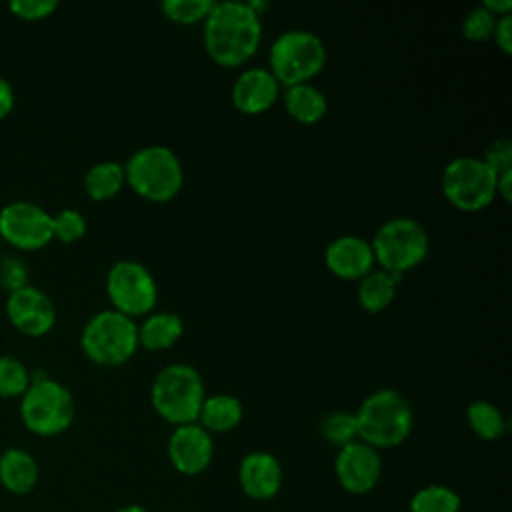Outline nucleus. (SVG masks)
Masks as SVG:
<instances>
[{"mask_svg":"<svg viewBox=\"0 0 512 512\" xmlns=\"http://www.w3.org/2000/svg\"><path fill=\"white\" fill-rule=\"evenodd\" d=\"M14 108V88L12 84L0 76V120H4Z\"/></svg>","mask_w":512,"mask_h":512,"instance_id":"obj_35","label":"nucleus"},{"mask_svg":"<svg viewBox=\"0 0 512 512\" xmlns=\"http://www.w3.org/2000/svg\"><path fill=\"white\" fill-rule=\"evenodd\" d=\"M86 234V218L74 210L64 208L52 214V240H60L64 244H72Z\"/></svg>","mask_w":512,"mask_h":512,"instance_id":"obj_29","label":"nucleus"},{"mask_svg":"<svg viewBox=\"0 0 512 512\" xmlns=\"http://www.w3.org/2000/svg\"><path fill=\"white\" fill-rule=\"evenodd\" d=\"M496 178L482 158L460 156L442 172V194L462 212H480L496 198Z\"/></svg>","mask_w":512,"mask_h":512,"instance_id":"obj_9","label":"nucleus"},{"mask_svg":"<svg viewBox=\"0 0 512 512\" xmlns=\"http://www.w3.org/2000/svg\"><path fill=\"white\" fill-rule=\"evenodd\" d=\"M242 404L236 396L232 394H212L206 396L202 406H200V414H198V424L206 430V432H230L234 430L240 422H242Z\"/></svg>","mask_w":512,"mask_h":512,"instance_id":"obj_19","label":"nucleus"},{"mask_svg":"<svg viewBox=\"0 0 512 512\" xmlns=\"http://www.w3.org/2000/svg\"><path fill=\"white\" fill-rule=\"evenodd\" d=\"M76 416L72 392L44 372H30V386L20 396L22 424L36 436H58Z\"/></svg>","mask_w":512,"mask_h":512,"instance_id":"obj_3","label":"nucleus"},{"mask_svg":"<svg viewBox=\"0 0 512 512\" xmlns=\"http://www.w3.org/2000/svg\"><path fill=\"white\" fill-rule=\"evenodd\" d=\"M466 420H468L470 430L480 440H486V442L498 440L506 432V420H504L500 408H496L488 400L470 402L466 408Z\"/></svg>","mask_w":512,"mask_h":512,"instance_id":"obj_24","label":"nucleus"},{"mask_svg":"<svg viewBox=\"0 0 512 512\" xmlns=\"http://www.w3.org/2000/svg\"><path fill=\"white\" fill-rule=\"evenodd\" d=\"M282 466L278 458L264 450L248 452L238 466V482L242 492L252 500H270L282 488Z\"/></svg>","mask_w":512,"mask_h":512,"instance_id":"obj_15","label":"nucleus"},{"mask_svg":"<svg viewBox=\"0 0 512 512\" xmlns=\"http://www.w3.org/2000/svg\"><path fill=\"white\" fill-rule=\"evenodd\" d=\"M114 512H148V510L144 506H140V504H126V506L116 508Z\"/></svg>","mask_w":512,"mask_h":512,"instance_id":"obj_38","label":"nucleus"},{"mask_svg":"<svg viewBox=\"0 0 512 512\" xmlns=\"http://www.w3.org/2000/svg\"><path fill=\"white\" fill-rule=\"evenodd\" d=\"M162 12L170 22L176 24H198L204 22L214 8L212 0H166L162 2Z\"/></svg>","mask_w":512,"mask_h":512,"instance_id":"obj_28","label":"nucleus"},{"mask_svg":"<svg viewBox=\"0 0 512 512\" xmlns=\"http://www.w3.org/2000/svg\"><path fill=\"white\" fill-rule=\"evenodd\" d=\"M284 106L288 114L300 124H316L324 118L328 110L324 92L312 84H298V86L286 88Z\"/></svg>","mask_w":512,"mask_h":512,"instance_id":"obj_21","label":"nucleus"},{"mask_svg":"<svg viewBox=\"0 0 512 512\" xmlns=\"http://www.w3.org/2000/svg\"><path fill=\"white\" fill-rule=\"evenodd\" d=\"M270 74L284 88L308 84L326 64L322 40L308 30H286L270 48Z\"/></svg>","mask_w":512,"mask_h":512,"instance_id":"obj_8","label":"nucleus"},{"mask_svg":"<svg viewBox=\"0 0 512 512\" xmlns=\"http://www.w3.org/2000/svg\"><path fill=\"white\" fill-rule=\"evenodd\" d=\"M106 294L112 310L136 318L148 316L158 300V286L150 270L134 260L116 262L106 276Z\"/></svg>","mask_w":512,"mask_h":512,"instance_id":"obj_10","label":"nucleus"},{"mask_svg":"<svg viewBox=\"0 0 512 512\" xmlns=\"http://www.w3.org/2000/svg\"><path fill=\"white\" fill-rule=\"evenodd\" d=\"M206 54L224 68L248 62L262 42L260 16L248 2H214L204 20Z\"/></svg>","mask_w":512,"mask_h":512,"instance_id":"obj_1","label":"nucleus"},{"mask_svg":"<svg viewBox=\"0 0 512 512\" xmlns=\"http://www.w3.org/2000/svg\"><path fill=\"white\" fill-rule=\"evenodd\" d=\"M0 240L18 250H40L52 242V214L30 200L0 208Z\"/></svg>","mask_w":512,"mask_h":512,"instance_id":"obj_11","label":"nucleus"},{"mask_svg":"<svg viewBox=\"0 0 512 512\" xmlns=\"http://www.w3.org/2000/svg\"><path fill=\"white\" fill-rule=\"evenodd\" d=\"M496 16H492L482 4L472 8L468 12V16L462 22V34L464 38H468L470 42H484L488 38H492L494 34V26H496Z\"/></svg>","mask_w":512,"mask_h":512,"instance_id":"obj_30","label":"nucleus"},{"mask_svg":"<svg viewBox=\"0 0 512 512\" xmlns=\"http://www.w3.org/2000/svg\"><path fill=\"white\" fill-rule=\"evenodd\" d=\"M80 346L88 360L98 366H120L128 362L138 348V324L116 312L102 310L82 328Z\"/></svg>","mask_w":512,"mask_h":512,"instance_id":"obj_7","label":"nucleus"},{"mask_svg":"<svg viewBox=\"0 0 512 512\" xmlns=\"http://www.w3.org/2000/svg\"><path fill=\"white\" fill-rule=\"evenodd\" d=\"M58 8L56 0H12L8 10L26 22H38L48 18Z\"/></svg>","mask_w":512,"mask_h":512,"instance_id":"obj_32","label":"nucleus"},{"mask_svg":"<svg viewBox=\"0 0 512 512\" xmlns=\"http://www.w3.org/2000/svg\"><path fill=\"white\" fill-rule=\"evenodd\" d=\"M230 96L236 110L248 116H256L276 104L280 96V84L268 68H248L236 78Z\"/></svg>","mask_w":512,"mask_h":512,"instance_id":"obj_17","label":"nucleus"},{"mask_svg":"<svg viewBox=\"0 0 512 512\" xmlns=\"http://www.w3.org/2000/svg\"><path fill=\"white\" fill-rule=\"evenodd\" d=\"M334 472L338 484L348 494H368L376 488L382 476V458L376 448L364 444L362 440H354L342 448H338L334 460Z\"/></svg>","mask_w":512,"mask_h":512,"instance_id":"obj_12","label":"nucleus"},{"mask_svg":"<svg viewBox=\"0 0 512 512\" xmlns=\"http://www.w3.org/2000/svg\"><path fill=\"white\" fill-rule=\"evenodd\" d=\"M322 434L324 438L336 446L342 448L354 440H358V426H356V416L354 412H346V410H336L330 412L324 420H322Z\"/></svg>","mask_w":512,"mask_h":512,"instance_id":"obj_27","label":"nucleus"},{"mask_svg":"<svg viewBox=\"0 0 512 512\" xmlns=\"http://www.w3.org/2000/svg\"><path fill=\"white\" fill-rule=\"evenodd\" d=\"M354 416L358 440L376 450L400 446L414 426L410 402L394 388H382L366 396Z\"/></svg>","mask_w":512,"mask_h":512,"instance_id":"obj_2","label":"nucleus"},{"mask_svg":"<svg viewBox=\"0 0 512 512\" xmlns=\"http://www.w3.org/2000/svg\"><path fill=\"white\" fill-rule=\"evenodd\" d=\"M28 264L16 256H2L0 258V286L6 292H14L22 286H28L30 282Z\"/></svg>","mask_w":512,"mask_h":512,"instance_id":"obj_31","label":"nucleus"},{"mask_svg":"<svg viewBox=\"0 0 512 512\" xmlns=\"http://www.w3.org/2000/svg\"><path fill=\"white\" fill-rule=\"evenodd\" d=\"M166 452L176 472L184 476H198L212 464V434L206 432L198 422L176 426L168 438Z\"/></svg>","mask_w":512,"mask_h":512,"instance_id":"obj_14","label":"nucleus"},{"mask_svg":"<svg viewBox=\"0 0 512 512\" xmlns=\"http://www.w3.org/2000/svg\"><path fill=\"white\" fill-rule=\"evenodd\" d=\"M398 280L400 276L388 274L384 270L368 272L364 278H360V284H358L360 306L370 314H378L386 310L396 296Z\"/></svg>","mask_w":512,"mask_h":512,"instance_id":"obj_22","label":"nucleus"},{"mask_svg":"<svg viewBox=\"0 0 512 512\" xmlns=\"http://www.w3.org/2000/svg\"><path fill=\"white\" fill-rule=\"evenodd\" d=\"M124 184V166L118 162H98L84 174V190L94 202L114 198Z\"/></svg>","mask_w":512,"mask_h":512,"instance_id":"obj_23","label":"nucleus"},{"mask_svg":"<svg viewBox=\"0 0 512 512\" xmlns=\"http://www.w3.org/2000/svg\"><path fill=\"white\" fill-rule=\"evenodd\" d=\"M124 178L148 202H168L184 184L182 164L166 146H144L136 150L124 164Z\"/></svg>","mask_w":512,"mask_h":512,"instance_id":"obj_5","label":"nucleus"},{"mask_svg":"<svg viewBox=\"0 0 512 512\" xmlns=\"http://www.w3.org/2000/svg\"><path fill=\"white\" fill-rule=\"evenodd\" d=\"M410 512H460L462 498L444 484H428L414 492L408 504Z\"/></svg>","mask_w":512,"mask_h":512,"instance_id":"obj_25","label":"nucleus"},{"mask_svg":"<svg viewBox=\"0 0 512 512\" xmlns=\"http://www.w3.org/2000/svg\"><path fill=\"white\" fill-rule=\"evenodd\" d=\"M374 262L380 270L402 276L404 272L416 268L428 256L430 240L426 228L408 216H398L386 220L370 240Z\"/></svg>","mask_w":512,"mask_h":512,"instance_id":"obj_6","label":"nucleus"},{"mask_svg":"<svg viewBox=\"0 0 512 512\" xmlns=\"http://www.w3.org/2000/svg\"><path fill=\"white\" fill-rule=\"evenodd\" d=\"M28 386V366L12 354H0V398H20Z\"/></svg>","mask_w":512,"mask_h":512,"instance_id":"obj_26","label":"nucleus"},{"mask_svg":"<svg viewBox=\"0 0 512 512\" xmlns=\"http://www.w3.org/2000/svg\"><path fill=\"white\" fill-rule=\"evenodd\" d=\"M484 164L498 176L512 170V142L510 138H496L484 152Z\"/></svg>","mask_w":512,"mask_h":512,"instance_id":"obj_33","label":"nucleus"},{"mask_svg":"<svg viewBox=\"0 0 512 512\" xmlns=\"http://www.w3.org/2000/svg\"><path fill=\"white\" fill-rule=\"evenodd\" d=\"M326 268L342 280H360L374 268V254L368 240L360 236H340L324 252Z\"/></svg>","mask_w":512,"mask_h":512,"instance_id":"obj_16","label":"nucleus"},{"mask_svg":"<svg viewBox=\"0 0 512 512\" xmlns=\"http://www.w3.org/2000/svg\"><path fill=\"white\" fill-rule=\"evenodd\" d=\"M184 326L178 314L174 312H156L148 314L138 326V346L158 352L174 346L182 338Z\"/></svg>","mask_w":512,"mask_h":512,"instance_id":"obj_20","label":"nucleus"},{"mask_svg":"<svg viewBox=\"0 0 512 512\" xmlns=\"http://www.w3.org/2000/svg\"><path fill=\"white\" fill-rule=\"evenodd\" d=\"M496 196H500L504 202L512 200V170L498 174V178H496Z\"/></svg>","mask_w":512,"mask_h":512,"instance_id":"obj_36","label":"nucleus"},{"mask_svg":"<svg viewBox=\"0 0 512 512\" xmlns=\"http://www.w3.org/2000/svg\"><path fill=\"white\" fill-rule=\"evenodd\" d=\"M40 480V466L36 458L24 448H6L0 454V484L16 496L30 494Z\"/></svg>","mask_w":512,"mask_h":512,"instance_id":"obj_18","label":"nucleus"},{"mask_svg":"<svg viewBox=\"0 0 512 512\" xmlns=\"http://www.w3.org/2000/svg\"><path fill=\"white\" fill-rule=\"evenodd\" d=\"M204 398V382L198 370L180 362L164 366L150 388L156 414L174 426L196 422Z\"/></svg>","mask_w":512,"mask_h":512,"instance_id":"obj_4","label":"nucleus"},{"mask_svg":"<svg viewBox=\"0 0 512 512\" xmlns=\"http://www.w3.org/2000/svg\"><path fill=\"white\" fill-rule=\"evenodd\" d=\"M492 16L500 18V16H508L512 10V0H486L482 4Z\"/></svg>","mask_w":512,"mask_h":512,"instance_id":"obj_37","label":"nucleus"},{"mask_svg":"<svg viewBox=\"0 0 512 512\" xmlns=\"http://www.w3.org/2000/svg\"><path fill=\"white\" fill-rule=\"evenodd\" d=\"M496 46L506 54L510 56L512 54V16H500L496 20V26H494V34H492Z\"/></svg>","mask_w":512,"mask_h":512,"instance_id":"obj_34","label":"nucleus"},{"mask_svg":"<svg viewBox=\"0 0 512 512\" xmlns=\"http://www.w3.org/2000/svg\"><path fill=\"white\" fill-rule=\"evenodd\" d=\"M6 316L24 336L38 338L48 334L56 324V308L46 292L28 284L6 296Z\"/></svg>","mask_w":512,"mask_h":512,"instance_id":"obj_13","label":"nucleus"}]
</instances>
